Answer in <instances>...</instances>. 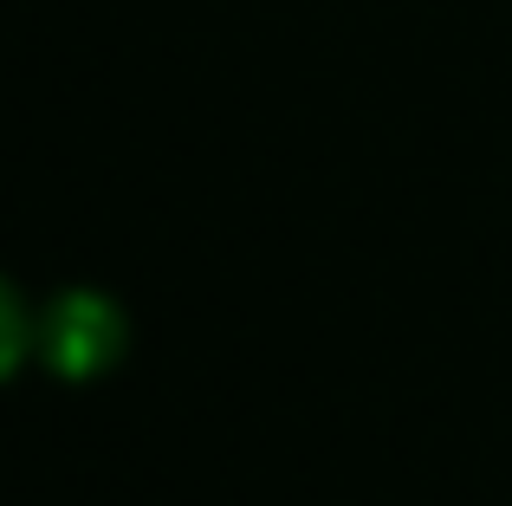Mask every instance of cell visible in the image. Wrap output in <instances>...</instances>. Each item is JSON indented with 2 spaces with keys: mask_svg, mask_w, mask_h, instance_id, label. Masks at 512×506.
Instances as JSON below:
<instances>
[{
  "mask_svg": "<svg viewBox=\"0 0 512 506\" xmlns=\"http://www.w3.org/2000/svg\"><path fill=\"white\" fill-rule=\"evenodd\" d=\"M39 351V318L26 312V299L13 292V279H0V383Z\"/></svg>",
  "mask_w": 512,
  "mask_h": 506,
  "instance_id": "obj_2",
  "label": "cell"
},
{
  "mask_svg": "<svg viewBox=\"0 0 512 506\" xmlns=\"http://www.w3.org/2000/svg\"><path fill=\"white\" fill-rule=\"evenodd\" d=\"M124 312H117V299H104V292L91 286H72L59 292V299H46V312H39V357H46L52 377L65 383H91L104 377V370L124 357Z\"/></svg>",
  "mask_w": 512,
  "mask_h": 506,
  "instance_id": "obj_1",
  "label": "cell"
}]
</instances>
